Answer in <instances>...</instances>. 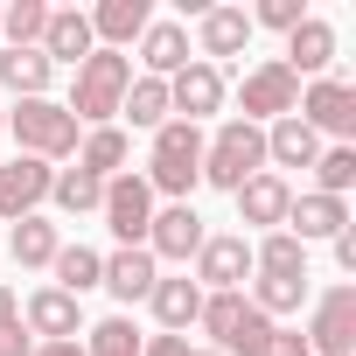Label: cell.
Masks as SVG:
<instances>
[{
    "instance_id": "cell-1",
    "label": "cell",
    "mask_w": 356,
    "mask_h": 356,
    "mask_svg": "<svg viewBox=\"0 0 356 356\" xmlns=\"http://www.w3.org/2000/svg\"><path fill=\"white\" fill-rule=\"evenodd\" d=\"M126 84H133V56L126 49H91L77 63V84H70V119L77 126H112V112L126 105Z\"/></svg>"
},
{
    "instance_id": "cell-2",
    "label": "cell",
    "mask_w": 356,
    "mask_h": 356,
    "mask_svg": "<svg viewBox=\"0 0 356 356\" xmlns=\"http://www.w3.org/2000/svg\"><path fill=\"white\" fill-rule=\"evenodd\" d=\"M203 182V126L189 119H168L154 133V154H147V189L175 196V203H189V189Z\"/></svg>"
},
{
    "instance_id": "cell-3",
    "label": "cell",
    "mask_w": 356,
    "mask_h": 356,
    "mask_svg": "<svg viewBox=\"0 0 356 356\" xmlns=\"http://www.w3.org/2000/svg\"><path fill=\"white\" fill-rule=\"evenodd\" d=\"M252 175H266V126H252V119H224L217 140H203V182L238 196Z\"/></svg>"
},
{
    "instance_id": "cell-4",
    "label": "cell",
    "mask_w": 356,
    "mask_h": 356,
    "mask_svg": "<svg viewBox=\"0 0 356 356\" xmlns=\"http://www.w3.org/2000/svg\"><path fill=\"white\" fill-rule=\"evenodd\" d=\"M217 342V356H266L273 349V321L245 300V293H203V314H196Z\"/></svg>"
},
{
    "instance_id": "cell-5",
    "label": "cell",
    "mask_w": 356,
    "mask_h": 356,
    "mask_svg": "<svg viewBox=\"0 0 356 356\" xmlns=\"http://www.w3.org/2000/svg\"><path fill=\"white\" fill-rule=\"evenodd\" d=\"M8 126H15L22 154H35V161H63V154H77V119H70L56 98H22V105L8 112Z\"/></svg>"
},
{
    "instance_id": "cell-6",
    "label": "cell",
    "mask_w": 356,
    "mask_h": 356,
    "mask_svg": "<svg viewBox=\"0 0 356 356\" xmlns=\"http://www.w3.org/2000/svg\"><path fill=\"white\" fill-rule=\"evenodd\" d=\"M293 119H300L307 133H335V147H349V133H356V84H349V77H314V84L300 91Z\"/></svg>"
},
{
    "instance_id": "cell-7",
    "label": "cell",
    "mask_w": 356,
    "mask_h": 356,
    "mask_svg": "<svg viewBox=\"0 0 356 356\" xmlns=\"http://www.w3.org/2000/svg\"><path fill=\"white\" fill-rule=\"evenodd\" d=\"M238 105H245V119H252V126H266V119H293V105H300V77H293V70L273 56V63L245 70Z\"/></svg>"
},
{
    "instance_id": "cell-8",
    "label": "cell",
    "mask_w": 356,
    "mask_h": 356,
    "mask_svg": "<svg viewBox=\"0 0 356 356\" xmlns=\"http://www.w3.org/2000/svg\"><path fill=\"white\" fill-rule=\"evenodd\" d=\"M105 224L119 245H147V224H154V189H147V175H112L105 182Z\"/></svg>"
},
{
    "instance_id": "cell-9",
    "label": "cell",
    "mask_w": 356,
    "mask_h": 356,
    "mask_svg": "<svg viewBox=\"0 0 356 356\" xmlns=\"http://www.w3.org/2000/svg\"><path fill=\"white\" fill-rule=\"evenodd\" d=\"M307 349H314V356H356V286H328V293L314 300Z\"/></svg>"
},
{
    "instance_id": "cell-10",
    "label": "cell",
    "mask_w": 356,
    "mask_h": 356,
    "mask_svg": "<svg viewBox=\"0 0 356 356\" xmlns=\"http://www.w3.org/2000/svg\"><path fill=\"white\" fill-rule=\"evenodd\" d=\"M49 182H56V168L35 161V154H15L8 168H0V217H35V203H49Z\"/></svg>"
},
{
    "instance_id": "cell-11",
    "label": "cell",
    "mask_w": 356,
    "mask_h": 356,
    "mask_svg": "<svg viewBox=\"0 0 356 356\" xmlns=\"http://www.w3.org/2000/svg\"><path fill=\"white\" fill-rule=\"evenodd\" d=\"M217 105H224V70H217V63L196 56L189 70H175V77H168V112H182L189 126H203Z\"/></svg>"
},
{
    "instance_id": "cell-12",
    "label": "cell",
    "mask_w": 356,
    "mask_h": 356,
    "mask_svg": "<svg viewBox=\"0 0 356 356\" xmlns=\"http://www.w3.org/2000/svg\"><path fill=\"white\" fill-rule=\"evenodd\" d=\"M245 273H252V245L245 238H203V252H196V286L203 293H238Z\"/></svg>"
},
{
    "instance_id": "cell-13",
    "label": "cell",
    "mask_w": 356,
    "mask_h": 356,
    "mask_svg": "<svg viewBox=\"0 0 356 356\" xmlns=\"http://www.w3.org/2000/svg\"><path fill=\"white\" fill-rule=\"evenodd\" d=\"M203 217L189 210V203H168V210H154V224H147V252L154 259H196L203 252Z\"/></svg>"
},
{
    "instance_id": "cell-14",
    "label": "cell",
    "mask_w": 356,
    "mask_h": 356,
    "mask_svg": "<svg viewBox=\"0 0 356 356\" xmlns=\"http://www.w3.org/2000/svg\"><path fill=\"white\" fill-rule=\"evenodd\" d=\"M49 63H84L98 42H91V15H77V8H49V22H42V42H35Z\"/></svg>"
},
{
    "instance_id": "cell-15",
    "label": "cell",
    "mask_w": 356,
    "mask_h": 356,
    "mask_svg": "<svg viewBox=\"0 0 356 356\" xmlns=\"http://www.w3.org/2000/svg\"><path fill=\"white\" fill-rule=\"evenodd\" d=\"M154 280H161V273H154V252H147V245H119V252L105 259V280H98V286H105L112 300H147Z\"/></svg>"
},
{
    "instance_id": "cell-16",
    "label": "cell",
    "mask_w": 356,
    "mask_h": 356,
    "mask_svg": "<svg viewBox=\"0 0 356 356\" xmlns=\"http://www.w3.org/2000/svg\"><path fill=\"white\" fill-rule=\"evenodd\" d=\"M29 335H42V342H77V335H84V307H77L70 293L42 286V293H29Z\"/></svg>"
},
{
    "instance_id": "cell-17",
    "label": "cell",
    "mask_w": 356,
    "mask_h": 356,
    "mask_svg": "<svg viewBox=\"0 0 356 356\" xmlns=\"http://www.w3.org/2000/svg\"><path fill=\"white\" fill-rule=\"evenodd\" d=\"M147 22H154L147 0H98V15H91V42H98V49H126V42L147 35Z\"/></svg>"
},
{
    "instance_id": "cell-18",
    "label": "cell",
    "mask_w": 356,
    "mask_h": 356,
    "mask_svg": "<svg viewBox=\"0 0 356 356\" xmlns=\"http://www.w3.org/2000/svg\"><path fill=\"white\" fill-rule=\"evenodd\" d=\"M280 63H286L293 77H328V63H335V29L307 15V22L286 35V56H280Z\"/></svg>"
},
{
    "instance_id": "cell-19",
    "label": "cell",
    "mask_w": 356,
    "mask_h": 356,
    "mask_svg": "<svg viewBox=\"0 0 356 356\" xmlns=\"http://www.w3.org/2000/svg\"><path fill=\"white\" fill-rule=\"evenodd\" d=\"M280 231H293L300 245H307V238H335V231H349V203H342V196H293Z\"/></svg>"
},
{
    "instance_id": "cell-20",
    "label": "cell",
    "mask_w": 356,
    "mask_h": 356,
    "mask_svg": "<svg viewBox=\"0 0 356 356\" xmlns=\"http://www.w3.org/2000/svg\"><path fill=\"white\" fill-rule=\"evenodd\" d=\"M140 63H147V77H175V70H189V29H175V22H147V35H140Z\"/></svg>"
},
{
    "instance_id": "cell-21",
    "label": "cell",
    "mask_w": 356,
    "mask_h": 356,
    "mask_svg": "<svg viewBox=\"0 0 356 356\" xmlns=\"http://www.w3.org/2000/svg\"><path fill=\"white\" fill-rule=\"evenodd\" d=\"M154 321H161V335H182L196 314H203V286L196 280H154Z\"/></svg>"
},
{
    "instance_id": "cell-22",
    "label": "cell",
    "mask_w": 356,
    "mask_h": 356,
    "mask_svg": "<svg viewBox=\"0 0 356 356\" xmlns=\"http://www.w3.org/2000/svg\"><path fill=\"white\" fill-rule=\"evenodd\" d=\"M286 203H293V189L280 182V175H252V182L238 189V217H245V224H273V231H280V224H286Z\"/></svg>"
},
{
    "instance_id": "cell-23",
    "label": "cell",
    "mask_w": 356,
    "mask_h": 356,
    "mask_svg": "<svg viewBox=\"0 0 356 356\" xmlns=\"http://www.w3.org/2000/svg\"><path fill=\"white\" fill-rule=\"evenodd\" d=\"M49 77H56V63H49L42 49H0V84H8V91L49 98Z\"/></svg>"
},
{
    "instance_id": "cell-24",
    "label": "cell",
    "mask_w": 356,
    "mask_h": 356,
    "mask_svg": "<svg viewBox=\"0 0 356 356\" xmlns=\"http://www.w3.org/2000/svg\"><path fill=\"white\" fill-rule=\"evenodd\" d=\"M252 42V15L245 8H203V63L210 56H238Z\"/></svg>"
},
{
    "instance_id": "cell-25",
    "label": "cell",
    "mask_w": 356,
    "mask_h": 356,
    "mask_svg": "<svg viewBox=\"0 0 356 356\" xmlns=\"http://www.w3.org/2000/svg\"><path fill=\"white\" fill-rule=\"evenodd\" d=\"M314 154H321V133H307L300 119H273V126H266V161H280V168H314Z\"/></svg>"
},
{
    "instance_id": "cell-26",
    "label": "cell",
    "mask_w": 356,
    "mask_h": 356,
    "mask_svg": "<svg viewBox=\"0 0 356 356\" xmlns=\"http://www.w3.org/2000/svg\"><path fill=\"white\" fill-rule=\"evenodd\" d=\"M49 273H56V293H70V300H77V293H91V286L105 280V259H98L91 245H63V252L49 259Z\"/></svg>"
},
{
    "instance_id": "cell-27",
    "label": "cell",
    "mask_w": 356,
    "mask_h": 356,
    "mask_svg": "<svg viewBox=\"0 0 356 356\" xmlns=\"http://www.w3.org/2000/svg\"><path fill=\"white\" fill-rule=\"evenodd\" d=\"M77 168L98 175V182H112V175L126 168V133H119V126H91L84 147H77Z\"/></svg>"
},
{
    "instance_id": "cell-28",
    "label": "cell",
    "mask_w": 356,
    "mask_h": 356,
    "mask_svg": "<svg viewBox=\"0 0 356 356\" xmlns=\"http://www.w3.org/2000/svg\"><path fill=\"white\" fill-rule=\"evenodd\" d=\"M8 252H15V266H49V259L63 252V238H56L49 217H22L15 238H8Z\"/></svg>"
},
{
    "instance_id": "cell-29",
    "label": "cell",
    "mask_w": 356,
    "mask_h": 356,
    "mask_svg": "<svg viewBox=\"0 0 356 356\" xmlns=\"http://www.w3.org/2000/svg\"><path fill=\"white\" fill-rule=\"evenodd\" d=\"M252 273H286V280H300V273H307V245H300L293 231H266V245H252Z\"/></svg>"
},
{
    "instance_id": "cell-30",
    "label": "cell",
    "mask_w": 356,
    "mask_h": 356,
    "mask_svg": "<svg viewBox=\"0 0 356 356\" xmlns=\"http://www.w3.org/2000/svg\"><path fill=\"white\" fill-rule=\"evenodd\" d=\"M49 196H56L63 217H91V210L105 203V182H98V175H84V168H63L56 182H49Z\"/></svg>"
},
{
    "instance_id": "cell-31",
    "label": "cell",
    "mask_w": 356,
    "mask_h": 356,
    "mask_svg": "<svg viewBox=\"0 0 356 356\" xmlns=\"http://www.w3.org/2000/svg\"><path fill=\"white\" fill-rule=\"evenodd\" d=\"M245 300H252L266 321H273V314H293V307L307 300V273H300V280H286V273H259V286H252Z\"/></svg>"
},
{
    "instance_id": "cell-32",
    "label": "cell",
    "mask_w": 356,
    "mask_h": 356,
    "mask_svg": "<svg viewBox=\"0 0 356 356\" xmlns=\"http://www.w3.org/2000/svg\"><path fill=\"white\" fill-rule=\"evenodd\" d=\"M119 112H133V126L161 133V126H168V84H161V77H133V84H126V105H119Z\"/></svg>"
},
{
    "instance_id": "cell-33",
    "label": "cell",
    "mask_w": 356,
    "mask_h": 356,
    "mask_svg": "<svg viewBox=\"0 0 356 356\" xmlns=\"http://www.w3.org/2000/svg\"><path fill=\"white\" fill-rule=\"evenodd\" d=\"M42 22H49L42 0H15V8H0V42H8V49H35Z\"/></svg>"
},
{
    "instance_id": "cell-34",
    "label": "cell",
    "mask_w": 356,
    "mask_h": 356,
    "mask_svg": "<svg viewBox=\"0 0 356 356\" xmlns=\"http://www.w3.org/2000/svg\"><path fill=\"white\" fill-rule=\"evenodd\" d=\"M314 196H349L356 189V147H321L314 154Z\"/></svg>"
},
{
    "instance_id": "cell-35",
    "label": "cell",
    "mask_w": 356,
    "mask_h": 356,
    "mask_svg": "<svg viewBox=\"0 0 356 356\" xmlns=\"http://www.w3.org/2000/svg\"><path fill=\"white\" fill-rule=\"evenodd\" d=\"M84 356H140V328H133L126 314H105V321L91 328V342H84Z\"/></svg>"
},
{
    "instance_id": "cell-36",
    "label": "cell",
    "mask_w": 356,
    "mask_h": 356,
    "mask_svg": "<svg viewBox=\"0 0 356 356\" xmlns=\"http://www.w3.org/2000/svg\"><path fill=\"white\" fill-rule=\"evenodd\" d=\"M300 22H307L300 0H259V15H252V29H280V35H293Z\"/></svg>"
},
{
    "instance_id": "cell-37",
    "label": "cell",
    "mask_w": 356,
    "mask_h": 356,
    "mask_svg": "<svg viewBox=\"0 0 356 356\" xmlns=\"http://www.w3.org/2000/svg\"><path fill=\"white\" fill-rule=\"evenodd\" d=\"M0 356H35V335L22 321H8V328H0Z\"/></svg>"
},
{
    "instance_id": "cell-38",
    "label": "cell",
    "mask_w": 356,
    "mask_h": 356,
    "mask_svg": "<svg viewBox=\"0 0 356 356\" xmlns=\"http://www.w3.org/2000/svg\"><path fill=\"white\" fill-rule=\"evenodd\" d=\"M266 356H314V349H307L300 328H273V349H266Z\"/></svg>"
},
{
    "instance_id": "cell-39",
    "label": "cell",
    "mask_w": 356,
    "mask_h": 356,
    "mask_svg": "<svg viewBox=\"0 0 356 356\" xmlns=\"http://www.w3.org/2000/svg\"><path fill=\"white\" fill-rule=\"evenodd\" d=\"M140 356H189V342L182 335H154V342H140Z\"/></svg>"
},
{
    "instance_id": "cell-40",
    "label": "cell",
    "mask_w": 356,
    "mask_h": 356,
    "mask_svg": "<svg viewBox=\"0 0 356 356\" xmlns=\"http://www.w3.org/2000/svg\"><path fill=\"white\" fill-rule=\"evenodd\" d=\"M328 245H335V266H342V273H356V231H335Z\"/></svg>"
},
{
    "instance_id": "cell-41",
    "label": "cell",
    "mask_w": 356,
    "mask_h": 356,
    "mask_svg": "<svg viewBox=\"0 0 356 356\" xmlns=\"http://www.w3.org/2000/svg\"><path fill=\"white\" fill-rule=\"evenodd\" d=\"M35 356H84L77 342H35Z\"/></svg>"
},
{
    "instance_id": "cell-42",
    "label": "cell",
    "mask_w": 356,
    "mask_h": 356,
    "mask_svg": "<svg viewBox=\"0 0 356 356\" xmlns=\"http://www.w3.org/2000/svg\"><path fill=\"white\" fill-rule=\"evenodd\" d=\"M8 321H22V307H15V293H8V286H0V328H8Z\"/></svg>"
},
{
    "instance_id": "cell-43",
    "label": "cell",
    "mask_w": 356,
    "mask_h": 356,
    "mask_svg": "<svg viewBox=\"0 0 356 356\" xmlns=\"http://www.w3.org/2000/svg\"><path fill=\"white\" fill-rule=\"evenodd\" d=\"M189 356H217V349H189Z\"/></svg>"
},
{
    "instance_id": "cell-44",
    "label": "cell",
    "mask_w": 356,
    "mask_h": 356,
    "mask_svg": "<svg viewBox=\"0 0 356 356\" xmlns=\"http://www.w3.org/2000/svg\"><path fill=\"white\" fill-rule=\"evenodd\" d=\"M0 133H8V112H0Z\"/></svg>"
}]
</instances>
